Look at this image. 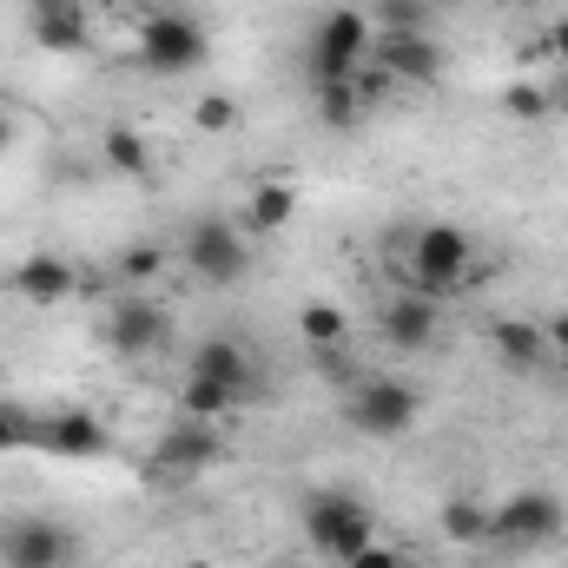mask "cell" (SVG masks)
Here are the masks:
<instances>
[{"mask_svg": "<svg viewBox=\"0 0 568 568\" xmlns=\"http://www.w3.org/2000/svg\"><path fill=\"white\" fill-rule=\"evenodd\" d=\"M371 47H377V27L364 7H324L317 27H311V47H304V73L311 87H331V80H357L371 67Z\"/></svg>", "mask_w": 568, "mask_h": 568, "instance_id": "cell-1", "label": "cell"}, {"mask_svg": "<svg viewBox=\"0 0 568 568\" xmlns=\"http://www.w3.org/2000/svg\"><path fill=\"white\" fill-rule=\"evenodd\" d=\"M297 523H304V542H311L331 568L351 562V556H364V549L377 542V516H371V503L351 496V489H311Z\"/></svg>", "mask_w": 568, "mask_h": 568, "instance_id": "cell-2", "label": "cell"}, {"mask_svg": "<svg viewBox=\"0 0 568 568\" xmlns=\"http://www.w3.org/2000/svg\"><path fill=\"white\" fill-rule=\"evenodd\" d=\"M205 53H212L205 27H199L192 13H179V7L140 13V27H133V60H140L152 80H179V73H199V67H205Z\"/></svg>", "mask_w": 568, "mask_h": 568, "instance_id": "cell-3", "label": "cell"}, {"mask_svg": "<svg viewBox=\"0 0 568 568\" xmlns=\"http://www.w3.org/2000/svg\"><path fill=\"white\" fill-rule=\"evenodd\" d=\"M469 265H476V239L463 232V225H417L410 232V284L404 291H417V297H456L463 278H469Z\"/></svg>", "mask_w": 568, "mask_h": 568, "instance_id": "cell-4", "label": "cell"}, {"mask_svg": "<svg viewBox=\"0 0 568 568\" xmlns=\"http://www.w3.org/2000/svg\"><path fill=\"white\" fill-rule=\"evenodd\" d=\"M562 529H568L562 496H549V489H516V496H503V503L489 509V536H483V542H496L503 556H536V549L562 542Z\"/></svg>", "mask_w": 568, "mask_h": 568, "instance_id": "cell-5", "label": "cell"}, {"mask_svg": "<svg viewBox=\"0 0 568 568\" xmlns=\"http://www.w3.org/2000/svg\"><path fill=\"white\" fill-rule=\"evenodd\" d=\"M179 252H185V272H192V278L219 284V291L252 272V232L232 225V219H192Z\"/></svg>", "mask_w": 568, "mask_h": 568, "instance_id": "cell-6", "label": "cell"}, {"mask_svg": "<svg viewBox=\"0 0 568 568\" xmlns=\"http://www.w3.org/2000/svg\"><path fill=\"white\" fill-rule=\"evenodd\" d=\"M344 417H351V429H364V436H377V443H397V436L417 429L424 397H417V384H404V377H364V384L351 390Z\"/></svg>", "mask_w": 568, "mask_h": 568, "instance_id": "cell-7", "label": "cell"}, {"mask_svg": "<svg viewBox=\"0 0 568 568\" xmlns=\"http://www.w3.org/2000/svg\"><path fill=\"white\" fill-rule=\"evenodd\" d=\"M80 562V529L53 516H7L0 523V568H73Z\"/></svg>", "mask_w": 568, "mask_h": 568, "instance_id": "cell-8", "label": "cell"}, {"mask_svg": "<svg viewBox=\"0 0 568 568\" xmlns=\"http://www.w3.org/2000/svg\"><path fill=\"white\" fill-rule=\"evenodd\" d=\"M165 344H172V311L145 291H120L106 311V351L140 364V357H159Z\"/></svg>", "mask_w": 568, "mask_h": 568, "instance_id": "cell-9", "label": "cell"}, {"mask_svg": "<svg viewBox=\"0 0 568 568\" xmlns=\"http://www.w3.org/2000/svg\"><path fill=\"white\" fill-rule=\"evenodd\" d=\"M371 73H377V80H397V87H443L449 53H443L436 33H377Z\"/></svg>", "mask_w": 568, "mask_h": 568, "instance_id": "cell-10", "label": "cell"}, {"mask_svg": "<svg viewBox=\"0 0 568 568\" xmlns=\"http://www.w3.org/2000/svg\"><path fill=\"white\" fill-rule=\"evenodd\" d=\"M185 377H212V384H225L239 404L258 397V357H252V344L232 337V331H205V337L192 344V357H185Z\"/></svg>", "mask_w": 568, "mask_h": 568, "instance_id": "cell-11", "label": "cell"}, {"mask_svg": "<svg viewBox=\"0 0 568 568\" xmlns=\"http://www.w3.org/2000/svg\"><path fill=\"white\" fill-rule=\"evenodd\" d=\"M377 331H384L390 351H429L443 337V304L436 297H417V291H397V297H384Z\"/></svg>", "mask_w": 568, "mask_h": 568, "instance_id": "cell-12", "label": "cell"}, {"mask_svg": "<svg viewBox=\"0 0 568 568\" xmlns=\"http://www.w3.org/2000/svg\"><path fill=\"white\" fill-rule=\"evenodd\" d=\"M106 424L93 417V410H60V417H40V436H33V449H47V456H67V463H93V456H106Z\"/></svg>", "mask_w": 568, "mask_h": 568, "instance_id": "cell-13", "label": "cell"}, {"mask_svg": "<svg viewBox=\"0 0 568 568\" xmlns=\"http://www.w3.org/2000/svg\"><path fill=\"white\" fill-rule=\"evenodd\" d=\"M13 291L27 297V304H60V297H73L80 291V272L60 258V252H27L20 265H13Z\"/></svg>", "mask_w": 568, "mask_h": 568, "instance_id": "cell-14", "label": "cell"}, {"mask_svg": "<svg viewBox=\"0 0 568 568\" xmlns=\"http://www.w3.org/2000/svg\"><path fill=\"white\" fill-rule=\"evenodd\" d=\"M152 463H159V469H179V476L219 463V424H192V417H179V424L152 443Z\"/></svg>", "mask_w": 568, "mask_h": 568, "instance_id": "cell-15", "label": "cell"}, {"mask_svg": "<svg viewBox=\"0 0 568 568\" xmlns=\"http://www.w3.org/2000/svg\"><path fill=\"white\" fill-rule=\"evenodd\" d=\"M489 351H496V364H509V371H542V364H549V337H542L536 317H496V324H489Z\"/></svg>", "mask_w": 568, "mask_h": 568, "instance_id": "cell-16", "label": "cell"}, {"mask_svg": "<svg viewBox=\"0 0 568 568\" xmlns=\"http://www.w3.org/2000/svg\"><path fill=\"white\" fill-rule=\"evenodd\" d=\"M291 219H297V185L272 172V179H258V185H252V199H245V219H239V225H245L252 239H278Z\"/></svg>", "mask_w": 568, "mask_h": 568, "instance_id": "cell-17", "label": "cell"}, {"mask_svg": "<svg viewBox=\"0 0 568 568\" xmlns=\"http://www.w3.org/2000/svg\"><path fill=\"white\" fill-rule=\"evenodd\" d=\"M311 93H317V120L337 126V133H351V126L364 120V100L377 93V73L364 67L357 80H331V87H311Z\"/></svg>", "mask_w": 568, "mask_h": 568, "instance_id": "cell-18", "label": "cell"}, {"mask_svg": "<svg viewBox=\"0 0 568 568\" xmlns=\"http://www.w3.org/2000/svg\"><path fill=\"white\" fill-rule=\"evenodd\" d=\"M436 529H443V542H456V549H483V536H489V503L469 496V489H456V496H443Z\"/></svg>", "mask_w": 568, "mask_h": 568, "instance_id": "cell-19", "label": "cell"}, {"mask_svg": "<svg viewBox=\"0 0 568 568\" xmlns=\"http://www.w3.org/2000/svg\"><path fill=\"white\" fill-rule=\"evenodd\" d=\"M239 410V397L225 390V384H212V377H185V390H179V417H192V424H225Z\"/></svg>", "mask_w": 568, "mask_h": 568, "instance_id": "cell-20", "label": "cell"}, {"mask_svg": "<svg viewBox=\"0 0 568 568\" xmlns=\"http://www.w3.org/2000/svg\"><path fill=\"white\" fill-rule=\"evenodd\" d=\"M100 152H106V165L120 179H152V145L140 140V126H106Z\"/></svg>", "mask_w": 568, "mask_h": 568, "instance_id": "cell-21", "label": "cell"}, {"mask_svg": "<svg viewBox=\"0 0 568 568\" xmlns=\"http://www.w3.org/2000/svg\"><path fill=\"white\" fill-rule=\"evenodd\" d=\"M364 13H371V27H377V33H429L436 0H371Z\"/></svg>", "mask_w": 568, "mask_h": 568, "instance_id": "cell-22", "label": "cell"}, {"mask_svg": "<svg viewBox=\"0 0 568 568\" xmlns=\"http://www.w3.org/2000/svg\"><path fill=\"white\" fill-rule=\"evenodd\" d=\"M297 337H304L311 351H344L351 317H344L337 304H304V311H297Z\"/></svg>", "mask_w": 568, "mask_h": 568, "instance_id": "cell-23", "label": "cell"}, {"mask_svg": "<svg viewBox=\"0 0 568 568\" xmlns=\"http://www.w3.org/2000/svg\"><path fill=\"white\" fill-rule=\"evenodd\" d=\"M27 33H33L40 53H87L93 20H40V27H27Z\"/></svg>", "mask_w": 568, "mask_h": 568, "instance_id": "cell-24", "label": "cell"}, {"mask_svg": "<svg viewBox=\"0 0 568 568\" xmlns=\"http://www.w3.org/2000/svg\"><path fill=\"white\" fill-rule=\"evenodd\" d=\"M192 126L212 133V140H225V133L239 126V100H232V93H205V100L192 106Z\"/></svg>", "mask_w": 568, "mask_h": 568, "instance_id": "cell-25", "label": "cell"}, {"mask_svg": "<svg viewBox=\"0 0 568 568\" xmlns=\"http://www.w3.org/2000/svg\"><path fill=\"white\" fill-rule=\"evenodd\" d=\"M549 106H556V100H549L542 87H509V93H503V113H509L516 126H542Z\"/></svg>", "mask_w": 568, "mask_h": 568, "instance_id": "cell-26", "label": "cell"}, {"mask_svg": "<svg viewBox=\"0 0 568 568\" xmlns=\"http://www.w3.org/2000/svg\"><path fill=\"white\" fill-rule=\"evenodd\" d=\"M33 436H40V417H27L20 404L0 397V456H7V449H33Z\"/></svg>", "mask_w": 568, "mask_h": 568, "instance_id": "cell-27", "label": "cell"}, {"mask_svg": "<svg viewBox=\"0 0 568 568\" xmlns=\"http://www.w3.org/2000/svg\"><path fill=\"white\" fill-rule=\"evenodd\" d=\"M159 272H165V252H159V245H133V252L120 258V278L126 284H152Z\"/></svg>", "mask_w": 568, "mask_h": 568, "instance_id": "cell-28", "label": "cell"}, {"mask_svg": "<svg viewBox=\"0 0 568 568\" xmlns=\"http://www.w3.org/2000/svg\"><path fill=\"white\" fill-rule=\"evenodd\" d=\"M20 13H27V27H40V20H87V0H20Z\"/></svg>", "mask_w": 568, "mask_h": 568, "instance_id": "cell-29", "label": "cell"}, {"mask_svg": "<svg viewBox=\"0 0 568 568\" xmlns=\"http://www.w3.org/2000/svg\"><path fill=\"white\" fill-rule=\"evenodd\" d=\"M337 568H410V549L404 542H371L364 556H351V562H337Z\"/></svg>", "mask_w": 568, "mask_h": 568, "instance_id": "cell-30", "label": "cell"}, {"mask_svg": "<svg viewBox=\"0 0 568 568\" xmlns=\"http://www.w3.org/2000/svg\"><path fill=\"white\" fill-rule=\"evenodd\" d=\"M542 47H549V60H556V67H568V13H556V20H549Z\"/></svg>", "mask_w": 568, "mask_h": 568, "instance_id": "cell-31", "label": "cell"}, {"mask_svg": "<svg viewBox=\"0 0 568 568\" xmlns=\"http://www.w3.org/2000/svg\"><path fill=\"white\" fill-rule=\"evenodd\" d=\"M542 337H549V357H568V311H556V317L542 324Z\"/></svg>", "mask_w": 568, "mask_h": 568, "instance_id": "cell-32", "label": "cell"}, {"mask_svg": "<svg viewBox=\"0 0 568 568\" xmlns=\"http://www.w3.org/2000/svg\"><path fill=\"white\" fill-rule=\"evenodd\" d=\"M179 568H219V562H179Z\"/></svg>", "mask_w": 568, "mask_h": 568, "instance_id": "cell-33", "label": "cell"}, {"mask_svg": "<svg viewBox=\"0 0 568 568\" xmlns=\"http://www.w3.org/2000/svg\"><path fill=\"white\" fill-rule=\"evenodd\" d=\"M265 568H304V562H265Z\"/></svg>", "mask_w": 568, "mask_h": 568, "instance_id": "cell-34", "label": "cell"}, {"mask_svg": "<svg viewBox=\"0 0 568 568\" xmlns=\"http://www.w3.org/2000/svg\"><path fill=\"white\" fill-rule=\"evenodd\" d=\"M410 568H424V562H410Z\"/></svg>", "mask_w": 568, "mask_h": 568, "instance_id": "cell-35", "label": "cell"}]
</instances>
